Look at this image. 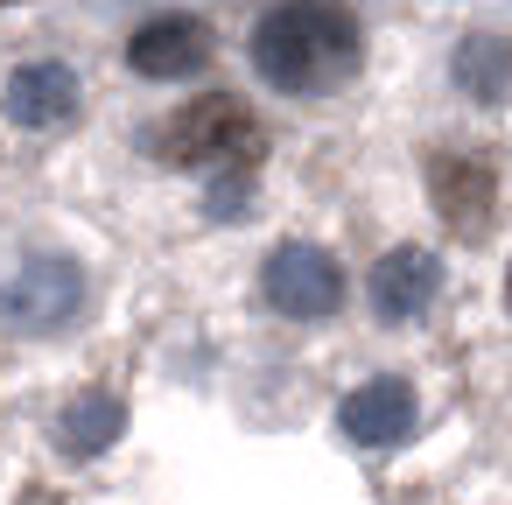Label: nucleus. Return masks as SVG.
<instances>
[{
    "instance_id": "1",
    "label": "nucleus",
    "mask_w": 512,
    "mask_h": 505,
    "mask_svg": "<svg viewBox=\"0 0 512 505\" xmlns=\"http://www.w3.org/2000/svg\"><path fill=\"white\" fill-rule=\"evenodd\" d=\"M358 64V15L344 0H281L253 29V71L274 92H330Z\"/></svg>"
},
{
    "instance_id": "2",
    "label": "nucleus",
    "mask_w": 512,
    "mask_h": 505,
    "mask_svg": "<svg viewBox=\"0 0 512 505\" xmlns=\"http://www.w3.org/2000/svg\"><path fill=\"white\" fill-rule=\"evenodd\" d=\"M260 148H267V141H260V120H253V106L232 99V92L190 99V106L169 120V134H162V155H169L176 169H253Z\"/></svg>"
},
{
    "instance_id": "3",
    "label": "nucleus",
    "mask_w": 512,
    "mask_h": 505,
    "mask_svg": "<svg viewBox=\"0 0 512 505\" xmlns=\"http://www.w3.org/2000/svg\"><path fill=\"white\" fill-rule=\"evenodd\" d=\"M260 295H267V309L288 316V323H323V316L344 302V267H337L330 246H316V239H288V246L267 253V267H260Z\"/></svg>"
},
{
    "instance_id": "4",
    "label": "nucleus",
    "mask_w": 512,
    "mask_h": 505,
    "mask_svg": "<svg viewBox=\"0 0 512 505\" xmlns=\"http://www.w3.org/2000/svg\"><path fill=\"white\" fill-rule=\"evenodd\" d=\"M85 309V267L64 253H29L15 267V281L0 288V323L22 337H50Z\"/></svg>"
},
{
    "instance_id": "5",
    "label": "nucleus",
    "mask_w": 512,
    "mask_h": 505,
    "mask_svg": "<svg viewBox=\"0 0 512 505\" xmlns=\"http://www.w3.org/2000/svg\"><path fill=\"white\" fill-rule=\"evenodd\" d=\"M428 204L456 239H484L498 218V162L477 148H435L428 155Z\"/></svg>"
},
{
    "instance_id": "6",
    "label": "nucleus",
    "mask_w": 512,
    "mask_h": 505,
    "mask_svg": "<svg viewBox=\"0 0 512 505\" xmlns=\"http://www.w3.org/2000/svg\"><path fill=\"white\" fill-rule=\"evenodd\" d=\"M435 295H442V260H435L428 246H393V253H379V267H372V281H365V302H372L379 323H421V316L435 309Z\"/></svg>"
},
{
    "instance_id": "7",
    "label": "nucleus",
    "mask_w": 512,
    "mask_h": 505,
    "mask_svg": "<svg viewBox=\"0 0 512 505\" xmlns=\"http://www.w3.org/2000/svg\"><path fill=\"white\" fill-rule=\"evenodd\" d=\"M127 64H134L141 78H190V71L211 64V29H204L197 15H155V22L134 29Z\"/></svg>"
},
{
    "instance_id": "8",
    "label": "nucleus",
    "mask_w": 512,
    "mask_h": 505,
    "mask_svg": "<svg viewBox=\"0 0 512 505\" xmlns=\"http://www.w3.org/2000/svg\"><path fill=\"white\" fill-rule=\"evenodd\" d=\"M0 106H8L15 127L29 134H50L78 113V71L71 64H22L8 71V85H0Z\"/></svg>"
},
{
    "instance_id": "9",
    "label": "nucleus",
    "mask_w": 512,
    "mask_h": 505,
    "mask_svg": "<svg viewBox=\"0 0 512 505\" xmlns=\"http://www.w3.org/2000/svg\"><path fill=\"white\" fill-rule=\"evenodd\" d=\"M337 428H344L358 449H393V442L414 428V386H407V379H365L358 393H344Z\"/></svg>"
},
{
    "instance_id": "10",
    "label": "nucleus",
    "mask_w": 512,
    "mask_h": 505,
    "mask_svg": "<svg viewBox=\"0 0 512 505\" xmlns=\"http://www.w3.org/2000/svg\"><path fill=\"white\" fill-rule=\"evenodd\" d=\"M449 78H456L463 99L505 106V99H512V43H505V36H463L456 57H449Z\"/></svg>"
},
{
    "instance_id": "11",
    "label": "nucleus",
    "mask_w": 512,
    "mask_h": 505,
    "mask_svg": "<svg viewBox=\"0 0 512 505\" xmlns=\"http://www.w3.org/2000/svg\"><path fill=\"white\" fill-rule=\"evenodd\" d=\"M120 428H127L120 393H78L57 421V442H64V456H106L120 442Z\"/></svg>"
},
{
    "instance_id": "12",
    "label": "nucleus",
    "mask_w": 512,
    "mask_h": 505,
    "mask_svg": "<svg viewBox=\"0 0 512 505\" xmlns=\"http://www.w3.org/2000/svg\"><path fill=\"white\" fill-rule=\"evenodd\" d=\"M505 309H512V267H505Z\"/></svg>"
},
{
    "instance_id": "13",
    "label": "nucleus",
    "mask_w": 512,
    "mask_h": 505,
    "mask_svg": "<svg viewBox=\"0 0 512 505\" xmlns=\"http://www.w3.org/2000/svg\"><path fill=\"white\" fill-rule=\"evenodd\" d=\"M0 8H8V0H0Z\"/></svg>"
}]
</instances>
